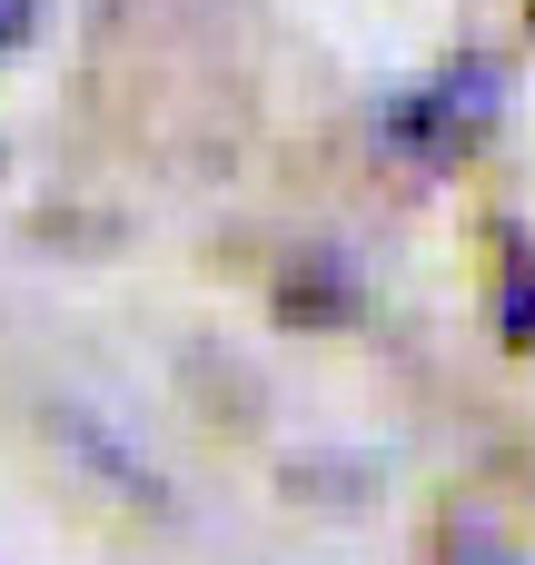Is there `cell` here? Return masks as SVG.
I'll return each mask as SVG.
<instances>
[{
  "label": "cell",
  "instance_id": "6da1fadb",
  "mask_svg": "<svg viewBox=\"0 0 535 565\" xmlns=\"http://www.w3.org/2000/svg\"><path fill=\"white\" fill-rule=\"evenodd\" d=\"M496 109H506L496 60H447L437 79L387 89L367 129H377V149H387V159H407V169H447L457 149H477V139L496 129Z\"/></svg>",
  "mask_w": 535,
  "mask_h": 565
},
{
  "label": "cell",
  "instance_id": "7a4b0ae2",
  "mask_svg": "<svg viewBox=\"0 0 535 565\" xmlns=\"http://www.w3.org/2000/svg\"><path fill=\"white\" fill-rule=\"evenodd\" d=\"M40 417H50L60 457H69L79 477H99L109 497H129V507H149V516H169V507H179V497H169V477H159V457H149L139 437H119L99 407H79V397H50Z\"/></svg>",
  "mask_w": 535,
  "mask_h": 565
},
{
  "label": "cell",
  "instance_id": "3957f363",
  "mask_svg": "<svg viewBox=\"0 0 535 565\" xmlns=\"http://www.w3.org/2000/svg\"><path fill=\"white\" fill-rule=\"evenodd\" d=\"M506 338H535V258H516L506 278Z\"/></svg>",
  "mask_w": 535,
  "mask_h": 565
},
{
  "label": "cell",
  "instance_id": "277c9868",
  "mask_svg": "<svg viewBox=\"0 0 535 565\" xmlns=\"http://www.w3.org/2000/svg\"><path fill=\"white\" fill-rule=\"evenodd\" d=\"M40 10H50V0H0V60L40 40Z\"/></svg>",
  "mask_w": 535,
  "mask_h": 565
}]
</instances>
